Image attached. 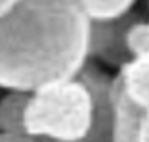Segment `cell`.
Segmentation results:
<instances>
[{"mask_svg": "<svg viewBox=\"0 0 149 142\" xmlns=\"http://www.w3.org/2000/svg\"><path fill=\"white\" fill-rule=\"evenodd\" d=\"M111 96H113V129L111 142H138L140 123L143 110L132 104L120 89V83L115 77L111 83Z\"/></svg>", "mask_w": 149, "mask_h": 142, "instance_id": "obj_5", "label": "cell"}, {"mask_svg": "<svg viewBox=\"0 0 149 142\" xmlns=\"http://www.w3.org/2000/svg\"><path fill=\"white\" fill-rule=\"evenodd\" d=\"M17 4H19V0H0V18L8 15Z\"/></svg>", "mask_w": 149, "mask_h": 142, "instance_id": "obj_12", "label": "cell"}, {"mask_svg": "<svg viewBox=\"0 0 149 142\" xmlns=\"http://www.w3.org/2000/svg\"><path fill=\"white\" fill-rule=\"evenodd\" d=\"M90 19L77 0H19L0 18V89L31 94L88 62Z\"/></svg>", "mask_w": 149, "mask_h": 142, "instance_id": "obj_1", "label": "cell"}, {"mask_svg": "<svg viewBox=\"0 0 149 142\" xmlns=\"http://www.w3.org/2000/svg\"><path fill=\"white\" fill-rule=\"evenodd\" d=\"M134 21H138V15L134 13H128L113 21H90L88 56L97 58L109 65L123 67L132 58L126 50L124 35Z\"/></svg>", "mask_w": 149, "mask_h": 142, "instance_id": "obj_4", "label": "cell"}, {"mask_svg": "<svg viewBox=\"0 0 149 142\" xmlns=\"http://www.w3.org/2000/svg\"><path fill=\"white\" fill-rule=\"evenodd\" d=\"M88 86V90L94 96L96 106V119L90 133L79 142H111V129H113V96H111V79L105 71H101L97 65L86 62V65L77 75ZM52 142V140H40Z\"/></svg>", "mask_w": 149, "mask_h": 142, "instance_id": "obj_3", "label": "cell"}, {"mask_svg": "<svg viewBox=\"0 0 149 142\" xmlns=\"http://www.w3.org/2000/svg\"><path fill=\"white\" fill-rule=\"evenodd\" d=\"M120 89L132 104L140 110L149 108V54L130 58L117 75Z\"/></svg>", "mask_w": 149, "mask_h": 142, "instance_id": "obj_6", "label": "cell"}, {"mask_svg": "<svg viewBox=\"0 0 149 142\" xmlns=\"http://www.w3.org/2000/svg\"><path fill=\"white\" fill-rule=\"evenodd\" d=\"M27 92L10 90L0 98V133H25V110L29 104Z\"/></svg>", "mask_w": 149, "mask_h": 142, "instance_id": "obj_7", "label": "cell"}, {"mask_svg": "<svg viewBox=\"0 0 149 142\" xmlns=\"http://www.w3.org/2000/svg\"><path fill=\"white\" fill-rule=\"evenodd\" d=\"M0 142H40L27 133H0Z\"/></svg>", "mask_w": 149, "mask_h": 142, "instance_id": "obj_10", "label": "cell"}, {"mask_svg": "<svg viewBox=\"0 0 149 142\" xmlns=\"http://www.w3.org/2000/svg\"><path fill=\"white\" fill-rule=\"evenodd\" d=\"M138 142H149V108L143 111L140 123V134H138Z\"/></svg>", "mask_w": 149, "mask_h": 142, "instance_id": "obj_11", "label": "cell"}, {"mask_svg": "<svg viewBox=\"0 0 149 142\" xmlns=\"http://www.w3.org/2000/svg\"><path fill=\"white\" fill-rule=\"evenodd\" d=\"M124 42L132 58L149 54V21H134L124 35Z\"/></svg>", "mask_w": 149, "mask_h": 142, "instance_id": "obj_9", "label": "cell"}, {"mask_svg": "<svg viewBox=\"0 0 149 142\" xmlns=\"http://www.w3.org/2000/svg\"><path fill=\"white\" fill-rule=\"evenodd\" d=\"M90 21H113L132 12L136 0H77Z\"/></svg>", "mask_w": 149, "mask_h": 142, "instance_id": "obj_8", "label": "cell"}, {"mask_svg": "<svg viewBox=\"0 0 149 142\" xmlns=\"http://www.w3.org/2000/svg\"><path fill=\"white\" fill-rule=\"evenodd\" d=\"M94 119V96L74 77L31 92L25 110V133L38 140L79 142L90 133Z\"/></svg>", "mask_w": 149, "mask_h": 142, "instance_id": "obj_2", "label": "cell"}]
</instances>
